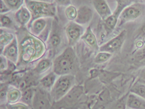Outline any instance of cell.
I'll return each instance as SVG.
<instances>
[{"mask_svg": "<svg viewBox=\"0 0 145 109\" xmlns=\"http://www.w3.org/2000/svg\"><path fill=\"white\" fill-rule=\"evenodd\" d=\"M20 45L22 58L24 60L27 61L41 55L44 48L42 41L29 33L23 37Z\"/></svg>", "mask_w": 145, "mask_h": 109, "instance_id": "6da1fadb", "label": "cell"}, {"mask_svg": "<svg viewBox=\"0 0 145 109\" xmlns=\"http://www.w3.org/2000/svg\"><path fill=\"white\" fill-rule=\"evenodd\" d=\"M25 2L31 13L32 22L40 18L54 17L56 15V7L54 3L34 0H25Z\"/></svg>", "mask_w": 145, "mask_h": 109, "instance_id": "7a4b0ae2", "label": "cell"}, {"mask_svg": "<svg viewBox=\"0 0 145 109\" xmlns=\"http://www.w3.org/2000/svg\"><path fill=\"white\" fill-rule=\"evenodd\" d=\"M74 58V52L72 49L71 47L66 49L55 60L54 69L56 72L59 74L69 72L72 67Z\"/></svg>", "mask_w": 145, "mask_h": 109, "instance_id": "3957f363", "label": "cell"}, {"mask_svg": "<svg viewBox=\"0 0 145 109\" xmlns=\"http://www.w3.org/2000/svg\"><path fill=\"white\" fill-rule=\"evenodd\" d=\"M144 10V5L139 3H133L126 7L120 15L118 19L119 27L140 17L143 13Z\"/></svg>", "mask_w": 145, "mask_h": 109, "instance_id": "277c9868", "label": "cell"}, {"mask_svg": "<svg viewBox=\"0 0 145 109\" xmlns=\"http://www.w3.org/2000/svg\"><path fill=\"white\" fill-rule=\"evenodd\" d=\"M126 30H123L118 35L101 46L99 48L100 51L112 54L117 52L123 44L126 38Z\"/></svg>", "mask_w": 145, "mask_h": 109, "instance_id": "5b68a950", "label": "cell"}, {"mask_svg": "<svg viewBox=\"0 0 145 109\" xmlns=\"http://www.w3.org/2000/svg\"><path fill=\"white\" fill-rule=\"evenodd\" d=\"M84 29L81 25L74 22L69 23L66 28V33L69 45L76 43L84 34Z\"/></svg>", "mask_w": 145, "mask_h": 109, "instance_id": "8992f818", "label": "cell"}, {"mask_svg": "<svg viewBox=\"0 0 145 109\" xmlns=\"http://www.w3.org/2000/svg\"><path fill=\"white\" fill-rule=\"evenodd\" d=\"M124 9L125 8L122 6L117 5L114 12L103 20L104 28L106 30L107 35H110L113 31L118 23L120 15Z\"/></svg>", "mask_w": 145, "mask_h": 109, "instance_id": "52a82bcc", "label": "cell"}, {"mask_svg": "<svg viewBox=\"0 0 145 109\" xmlns=\"http://www.w3.org/2000/svg\"><path fill=\"white\" fill-rule=\"evenodd\" d=\"M93 12L91 9L86 5L79 8L75 22L80 25L85 24L92 19Z\"/></svg>", "mask_w": 145, "mask_h": 109, "instance_id": "ba28073f", "label": "cell"}, {"mask_svg": "<svg viewBox=\"0 0 145 109\" xmlns=\"http://www.w3.org/2000/svg\"><path fill=\"white\" fill-rule=\"evenodd\" d=\"M72 81V77L69 76L61 77L57 81L54 87L55 95L59 98L64 94L70 87Z\"/></svg>", "mask_w": 145, "mask_h": 109, "instance_id": "9c48e42d", "label": "cell"}, {"mask_svg": "<svg viewBox=\"0 0 145 109\" xmlns=\"http://www.w3.org/2000/svg\"><path fill=\"white\" fill-rule=\"evenodd\" d=\"M92 4L94 8L103 20L112 14L105 0H92Z\"/></svg>", "mask_w": 145, "mask_h": 109, "instance_id": "30bf717a", "label": "cell"}, {"mask_svg": "<svg viewBox=\"0 0 145 109\" xmlns=\"http://www.w3.org/2000/svg\"><path fill=\"white\" fill-rule=\"evenodd\" d=\"M15 18L18 23L24 26L31 21L32 15L27 7L22 6L15 14Z\"/></svg>", "mask_w": 145, "mask_h": 109, "instance_id": "8fae6325", "label": "cell"}, {"mask_svg": "<svg viewBox=\"0 0 145 109\" xmlns=\"http://www.w3.org/2000/svg\"><path fill=\"white\" fill-rule=\"evenodd\" d=\"M81 39L92 48L96 50H98L100 48L97 43L96 37L92 32L90 26L87 27L85 32L81 36Z\"/></svg>", "mask_w": 145, "mask_h": 109, "instance_id": "7c38bea8", "label": "cell"}, {"mask_svg": "<svg viewBox=\"0 0 145 109\" xmlns=\"http://www.w3.org/2000/svg\"><path fill=\"white\" fill-rule=\"evenodd\" d=\"M145 100L135 94L129 95L127 106L132 109H145Z\"/></svg>", "mask_w": 145, "mask_h": 109, "instance_id": "4fadbf2b", "label": "cell"}, {"mask_svg": "<svg viewBox=\"0 0 145 109\" xmlns=\"http://www.w3.org/2000/svg\"><path fill=\"white\" fill-rule=\"evenodd\" d=\"M4 54L12 61L16 62L18 58V43L16 38L7 45L4 50Z\"/></svg>", "mask_w": 145, "mask_h": 109, "instance_id": "5bb4252c", "label": "cell"}, {"mask_svg": "<svg viewBox=\"0 0 145 109\" xmlns=\"http://www.w3.org/2000/svg\"><path fill=\"white\" fill-rule=\"evenodd\" d=\"M32 22L31 30L33 34L35 35H40L46 26V20L44 18H40Z\"/></svg>", "mask_w": 145, "mask_h": 109, "instance_id": "9a60e30c", "label": "cell"}, {"mask_svg": "<svg viewBox=\"0 0 145 109\" xmlns=\"http://www.w3.org/2000/svg\"><path fill=\"white\" fill-rule=\"evenodd\" d=\"M131 93L145 100V85L144 84H136L131 90Z\"/></svg>", "mask_w": 145, "mask_h": 109, "instance_id": "2e32d148", "label": "cell"}, {"mask_svg": "<svg viewBox=\"0 0 145 109\" xmlns=\"http://www.w3.org/2000/svg\"><path fill=\"white\" fill-rule=\"evenodd\" d=\"M14 38V36L12 34L4 32H3L1 31L0 35L1 46L4 47V45H8L12 41Z\"/></svg>", "mask_w": 145, "mask_h": 109, "instance_id": "e0dca14e", "label": "cell"}, {"mask_svg": "<svg viewBox=\"0 0 145 109\" xmlns=\"http://www.w3.org/2000/svg\"><path fill=\"white\" fill-rule=\"evenodd\" d=\"M78 10L72 5H69L65 9L66 17L69 20H75L77 16Z\"/></svg>", "mask_w": 145, "mask_h": 109, "instance_id": "ac0fdd59", "label": "cell"}, {"mask_svg": "<svg viewBox=\"0 0 145 109\" xmlns=\"http://www.w3.org/2000/svg\"><path fill=\"white\" fill-rule=\"evenodd\" d=\"M112 54L107 52H101L98 53L95 58V61L96 63L106 62L112 57Z\"/></svg>", "mask_w": 145, "mask_h": 109, "instance_id": "d6986e66", "label": "cell"}, {"mask_svg": "<svg viewBox=\"0 0 145 109\" xmlns=\"http://www.w3.org/2000/svg\"><path fill=\"white\" fill-rule=\"evenodd\" d=\"M11 9L18 10L22 3V0H3Z\"/></svg>", "mask_w": 145, "mask_h": 109, "instance_id": "ffe728a7", "label": "cell"}, {"mask_svg": "<svg viewBox=\"0 0 145 109\" xmlns=\"http://www.w3.org/2000/svg\"><path fill=\"white\" fill-rule=\"evenodd\" d=\"M50 43L54 47H57L61 43V38L58 32H53L49 39Z\"/></svg>", "mask_w": 145, "mask_h": 109, "instance_id": "44dd1931", "label": "cell"}, {"mask_svg": "<svg viewBox=\"0 0 145 109\" xmlns=\"http://www.w3.org/2000/svg\"><path fill=\"white\" fill-rule=\"evenodd\" d=\"M55 80V76L54 74L52 73L44 77L41 81V83L44 87H50L54 83Z\"/></svg>", "mask_w": 145, "mask_h": 109, "instance_id": "7402d4cb", "label": "cell"}, {"mask_svg": "<svg viewBox=\"0 0 145 109\" xmlns=\"http://www.w3.org/2000/svg\"><path fill=\"white\" fill-rule=\"evenodd\" d=\"M0 20L1 26L3 27H9L12 24V20L10 18L5 14H1Z\"/></svg>", "mask_w": 145, "mask_h": 109, "instance_id": "603a6c76", "label": "cell"}, {"mask_svg": "<svg viewBox=\"0 0 145 109\" xmlns=\"http://www.w3.org/2000/svg\"><path fill=\"white\" fill-rule=\"evenodd\" d=\"M50 62L48 60H43L38 64L37 70L38 72H42L46 70L50 66Z\"/></svg>", "mask_w": 145, "mask_h": 109, "instance_id": "cb8c5ba5", "label": "cell"}, {"mask_svg": "<svg viewBox=\"0 0 145 109\" xmlns=\"http://www.w3.org/2000/svg\"><path fill=\"white\" fill-rule=\"evenodd\" d=\"M135 58L139 62H145V47L137 52Z\"/></svg>", "mask_w": 145, "mask_h": 109, "instance_id": "d4e9b609", "label": "cell"}, {"mask_svg": "<svg viewBox=\"0 0 145 109\" xmlns=\"http://www.w3.org/2000/svg\"><path fill=\"white\" fill-rule=\"evenodd\" d=\"M117 1V5L122 6L124 8L131 5L137 1V0H116Z\"/></svg>", "mask_w": 145, "mask_h": 109, "instance_id": "484cf974", "label": "cell"}, {"mask_svg": "<svg viewBox=\"0 0 145 109\" xmlns=\"http://www.w3.org/2000/svg\"><path fill=\"white\" fill-rule=\"evenodd\" d=\"M0 3H1V14L5 13L7 12H9L11 10L5 3L3 0L0 1Z\"/></svg>", "mask_w": 145, "mask_h": 109, "instance_id": "4316f807", "label": "cell"}, {"mask_svg": "<svg viewBox=\"0 0 145 109\" xmlns=\"http://www.w3.org/2000/svg\"><path fill=\"white\" fill-rule=\"evenodd\" d=\"M56 2L62 6H69L71 3V0H55Z\"/></svg>", "mask_w": 145, "mask_h": 109, "instance_id": "83f0119b", "label": "cell"}, {"mask_svg": "<svg viewBox=\"0 0 145 109\" xmlns=\"http://www.w3.org/2000/svg\"><path fill=\"white\" fill-rule=\"evenodd\" d=\"M138 36L142 37H145V22L142 24V25L139 29Z\"/></svg>", "mask_w": 145, "mask_h": 109, "instance_id": "f1b7e54d", "label": "cell"}, {"mask_svg": "<svg viewBox=\"0 0 145 109\" xmlns=\"http://www.w3.org/2000/svg\"><path fill=\"white\" fill-rule=\"evenodd\" d=\"M10 99L11 100H16L19 96V93L18 91H13L10 94Z\"/></svg>", "mask_w": 145, "mask_h": 109, "instance_id": "f546056e", "label": "cell"}, {"mask_svg": "<svg viewBox=\"0 0 145 109\" xmlns=\"http://www.w3.org/2000/svg\"><path fill=\"white\" fill-rule=\"evenodd\" d=\"M139 80L141 83L145 84V69L141 71L139 76Z\"/></svg>", "mask_w": 145, "mask_h": 109, "instance_id": "4dcf8cb0", "label": "cell"}, {"mask_svg": "<svg viewBox=\"0 0 145 109\" xmlns=\"http://www.w3.org/2000/svg\"><path fill=\"white\" fill-rule=\"evenodd\" d=\"M12 109H27V108L23 105H16L13 106Z\"/></svg>", "mask_w": 145, "mask_h": 109, "instance_id": "1f68e13d", "label": "cell"}, {"mask_svg": "<svg viewBox=\"0 0 145 109\" xmlns=\"http://www.w3.org/2000/svg\"><path fill=\"white\" fill-rule=\"evenodd\" d=\"M34 1H41L51 3V0H34Z\"/></svg>", "mask_w": 145, "mask_h": 109, "instance_id": "d6a6232c", "label": "cell"}]
</instances>
